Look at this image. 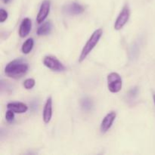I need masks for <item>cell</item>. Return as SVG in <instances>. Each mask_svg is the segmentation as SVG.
Instances as JSON below:
<instances>
[{"label":"cell","mask_w":155,"mask_h":155,"mask_svg":"<svg viewBox=\"0 0 155 155\" xmlns=\"http://www.w3.org/2000/svg\"><path fill=\"white\" fill-rule=\"evenodd\" d=\"M63 11L67 15H78L84 12L85 8L82 5L79 4V3L72 2L65 5L64 7Z\"/></svg>","instance_id":"8"},{"label":"cell","mask_w":155,"mask_h":155,"mask_svg":"<svg viewBox=\"0 0 155 155\" xmlns=\"http://www.w3.org/2000/svg\"><path fill=\"white\" fill-rule=\"evenodd\" d=\"M29 66L21 59H16L9 62L5 68V73L8 77L20 79L27 73Z\"/></svg>","instance_id":"1"},{"label":"cell","mask_w":155,"mask_h":155,"mask_svg":"<svg viewBox=\"0 0 155 155\" xmlns=\"http://www.w3.org/2000/svg\"><path fill=\"white\" fill-rule=\"evenodd\" d=\"M2 2L5 3V4H8V3L10 2V0H2Z\"/></svg>","instance_id":"19"},{"label":"cell","mask_w":155,"mask_h":155,"mask_svg":"<svg viewBox=\"0 0 155 155\" xmlns=\"http://www.w3.org/2000/svg\"><path fill=\"white\" fill-rule=\"evenodd\" d=\"M102 34L103 30H101V29H97L96 30H95V31L93 32L92 36H91L90 38L88 39L86 43L85 44L84 47L83 48L81 54H80V58H79V61H83L87 58V56L90 54V52L92 51V49L96 46L98 42H99Z\"/></svg>","instance_id":"2"},{"label":"cell","mask_w":155,"mask_h":155,"mask_svg":"<svg viewBox=\"0 0 155 155\" xmlns=\"http://www.w3.org/2000/svg\"><path fill=\"white\" fill-rule=\"evenodd\" d=\"M117 117V113L115 111H110L106 115L102 120L100 126V130L102 133H105L111 128L114 122Z\"/></svg>","instance_id":"6"},{"label":"cell","mask_w":155,"mask_h":155,"mask_svg":"<svg viewBox=\"0 0 155 155\" xmlns=\"http://www.w3.org/2000/svg\"><path fill=\"white\" fill-rule=\"evenodd\" d=\"M80 104H81V107L83 110L85 111H89V110H92V107H93V103H92V101L89 98H83V99L81 100V102H80Z\"/></svg>","instance_id":"14"},{"label":"cell","mask_w":155,"mask_h":155,"mask_svg":"<svg viewBox=\"0 0 155 155\" xmlns=\"http://www.w3.org/2000/svg\"><path fill=\"white\" fill-rule=\"evenodd\" d=\"M51 30H52V24L51 21H47L42 24V25L38 28L37 35L38 36H46L51 33Z\"/></svg>","instance_id":"12"},{"label":"cell","mask_w":155,"mask_h":155,"mask_svg":"<svg viewBox=\"0 0 155 155\" xmlns=\"http://www.w3.org/2000/svg\"><path fill=\"white\" fill-rule=\"evenodd\" d=\"M5 119H6V120H7V122H8V123L13 122L14 120H15V112H14L13 110L8 109V110L6 111Z\"/></svg>","instance_id":"16"},{"label":"cell","mask_w":155,"mask_h":155,"mask_svg":"<svg viewBox=\"0 0 155 155\" xmlns=\"http://www.w3.org/2000/svg\"><path fill=\"white\" fill-rule=\"evenodd\" d=\"M130 17V10L128 5H125L120 12L119 15L117 18L114 24V29L116 30H120L127 24Z\"/></svg>","instance_id":"4"},{"label":"cell","mask_w":155,"mask_h":155,"mask_svg":"<svg viewBox=\"0 0 155 155\" xmlns=\"http://www.w3.org/2000/svg\"><path fill=\"white\" fill-rule=\"evenodd\" d=\"M8 16V14L7 11L3 8L0 9V22L3 23L4 21H5L7 20Z\"/></svg>","instance_id":"17"},{"label":"cell","mask_w":155,"mask_h":155,"mask_svg":"<svg viewBox=\"0 0 155 155\" xmlns=\"http://www.w3.org/2000/svg\"><path fill=\"white\" fill-rule=\"evenodd\" d=\"M33 45H34V41H33L32 38H29L23 44L22 47H21V51H22L24 54H29L32 51V49H33Z\"/></svg>","instance_id":"13"},{"label":"cell","mask_w":155,"mask_h":155,"mask_svg":"<svg viewBox=\"0 0 155 155\" xmlns=\"http://www.w3.org/2000/svg\"><path fill=\"white\" fill-rule=\"evenodd\" d=\"M51 117H52V98L49 97L46 100L43 108L42 118H43L44 123L48 124L51 121Z\"/></svg>","instance_id":"9"},{"label":"cell","mask_w":155,"mask_h":155,"mask_svg":"<svg viewBox=\"0 0 155 155\" xmlns=\"http://www.w3.org/2000/svg\"><path fill=\"white\" fill-rule=\"evenodd\" d=\"M153 100H154V105H155V94L153 95Z\"/></svg>","instance_id":"20"},{"label":"cell","mask_w":155,"mask_h":155,"mask_svg":"<svg viewBox=\"0 0 155 155\" xmlns=\"http://www.w3.org/2000/svg\"><path fill=\"white\" fill-rule=\"evenodd\" d=\"M107 82L108 90L112 93H117L122 89V78L117 73L112 72L110 74H108Z\"/></svg>","instance_id":"3"},{"label":"cell","mask_w":155,"mask_h":155,"mask_svg":"<svg viewBox=\"0 0 155 155\" xmlns=\"http://www.w3.org/2000/svg\"><path fill=\"white\" fill-rule=\"evenodd\" d=\"M138 92H139V89L137 87L133 88L129 92V96L131 97V98H134V97H136L137 95Z\"/></svg>","instance_id":"18"},{"label":"cell","mask_w":155,"mask_h":155,"mask_svg":"<svg viewBox=\"0 0 155 155\" xmlns=\"http://www.w3.org/2000/svg\"><path fill=\"white\" fill-rule=\"evenodd\" d=\"M7 108L16 114H24L28 110L27 104L22 102H10L7 104Z\"/></svg>","instance_id":"11"},{"label":"cell","mask_w":155,"mask_h":155,"mask_svg":"<svg viewBox=\"0 0 155 155\" xmlns=\"http://www.w3.org/2000/svg\"><path fill=\"white\" fill-rule=\"evenodd\" d=\"M50 6H51V3L49 0H44L42 2L39 8L37 17H36V21L38 24H42L46 19L50 12Z\"/></svg>","instance_id":"7"},{"label":"cell","mask_w":155,"mask_h":155,"mask_svg":"<svg viewBox=\"0 0 155 155\" xmlns=\"http://www.w3.org/2000/svg\"><path fill=\"white\" fill-rule=\"evenodd\" d=\"M32 27V21L30 18H24L21 22L19 29V36L24 38L30 33Z\"/></svg>","instance_id":"10"},{"label":"cell","mask_w":155,"mask_h":155,"mask_svg":"<svg viewBox=\"0 0 155 155\" xmlns=\"http://www.w3.org/2000/svg\"><path fill=\"white\" fill-rule=\"evenodd\" d=\"M43 64L46 68L53 71L61 72L65 70L63 64L57 58L51 55H47L43 58Z\"/></svg>","instance_id":"5"},{"label":"cell","mask_w":155,"mask_h":155,"mask_svg":"<svg viewBox=\"0 0 155 155\" xmlns=\"http://www.w3.org/2000/svg\"><path fill=\"white\" fill-rule=\"evenodd\" d=\"M35 84H36V81H35L34 79L29 78L27 79L26 80H24L23 86H24V87L26 89H31L34 87Z\"/></svg>","instance_id":"15"}]
</instances>
